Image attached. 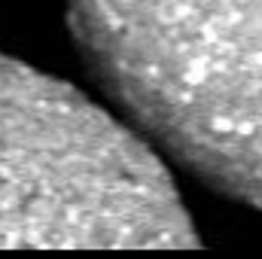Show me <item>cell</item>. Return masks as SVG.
<instances>
[{"instance_id":"6da1fadb","label":"cell","mask_w":262,"mask_h":259,"mask_svg":"<svg viewBox=\"0 0 262 259\" xmlns=\"http://www.w3.org/2000/svg\"><path fill=\"white\" fill-rule=\"evenodd\" d=\"M73 40L140 137L262 207V0H70Z\"/></svg>"},{"instance_id":"7a4b0ae2","label":"cell","mask_w":262,"mask_h":259,"mask_svg":"<svg viewBox=\"0 0 262 259\" xmlns=\"http://www.w3.org/2000/svg\"><path fill=\"white\" fill-rule=\"evenodd\" d=\"M0 247H201L159 149L0 52Z\"/></svg>"}]
</instances>
